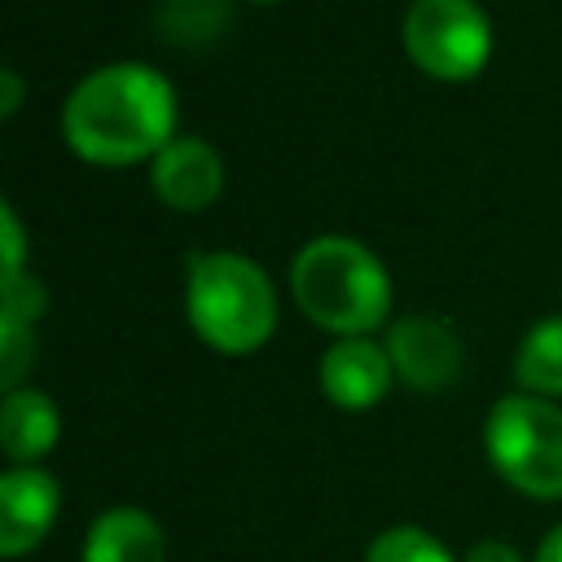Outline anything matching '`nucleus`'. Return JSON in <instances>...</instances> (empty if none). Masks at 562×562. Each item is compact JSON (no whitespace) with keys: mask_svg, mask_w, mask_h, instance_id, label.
Segmentation results:
<instances>
[{"mask_svg":"<svg viewBox=\"0 0 562 562\" xmlns=\"http://www.w3.org/2000/svg\"><path fill=\"white\" fill-rule=\"evenodd\" d=\"M61 140L97 167L154 158L176 140V88L145 61L97 66L61 105Z\"/></svg>","mask_w":562,"mask_h":562,"instance_id":"1","label":"nucleus"},{"mask_svg":"<svg viewBox=\"0 0 562 562\" xmlns=\"http://www.w3.org/2000/svg\"><path fill=\"white\" fill-rule=\"evenodd\" d=\"M290 290L299 312L338 334L364 338L391 312V277L382 259L356 237H312L290 263Z\"/></svg>","mask_w":562,"mask_h":562,"instance_id":"2","label":"nucleus"},{"mask_svg":"<svg viewBox=\"0 0 562 562\" xmlns=\"http://www.w3.org/2000/svg\"><path fill=\"white\" fill-rule=\"evenodd\" d=\"M184 312L193 334L224 356H250L277 329V294L268 272L233 250L189 255Z\"/></svg>","mask_w":562,"mask_h":562,"instance_id":"3","label":"nucleus"},{"mask_svg":"<svg viewBox=\"0 0 562 562\" xmlns=\"http://www.w3.org/2000/svg\"><path fill=\"white\" fill-rule=\"evenodd\" d=\"M483 448L509 487L536 501L562 496V408L558 404L527 391L496 400L483 422Z\"/></svg>","mask_w":562,"mask_h":562,"instance_id":"4","label":"nucleus"},{"mask_svg":"<svg viewBox=\"0 0 562 562\" xmlns=\"http://www.w3.org/2000/svg\"><path fill=\"white\" fill-rule=\"evenodd\" d=\"M404 53L430 79L465 83L492 57V22L479 0H413L404 13Z\"/></svg>","mask_w":562,"mask_h":562,"instance_id":"5","label":"nucleus"},{"mask_svg":"<svg viewBox=\"0 0 562 562\" xmlns=\"http://www.w3.org/2000/svg\"><path fill=\"white\" fill-rule=\"evenodd\" d=\"M149 180H154V193H158L162 206H171L180 215H198V211H206L220 198V189H224V162H220V154L206 140L176 136V140H167L154 154Z\"/></svg>","mask_w":562,"mask_h":562,"instance_id":"6","label":"nucleus"},{"mask_svg":"<svg viewBox=\"0 0 562 562\" xmlns=\"http://www.w3.org/2000/svg\"><path fill=\"white\" fill-rule=\"evenodd\" d=\"M386 356L395 373L417 391H439L461 369V342L457 334L435 316H404L386 334Z\"/></svg>","mask_w":562,"mask_h":562,"instance_id":"7","label":"nucleus"},{"mask_svg":"<svg viewBox=\"0 0 562 562\" xmlns=\"http://www.w3.org/2000/svg\"><path fill=\"white\" fill-rule=\"evenodd\" d=\"M57 518V483L40 465H13L0 479V553H31Z\"/></svg>","mask_w":562,"mask_h":562,"instance_id":"8","label":"nucleus"},{"mask_svg":"<svg viewBox=\"0 0 562 562\" xmlns=\"http://www.w3.org/2000/svg\"><path fill=\"white\" fill-rule=\"evenodd\" d=\"M391 356L386 347H378L373 338H338L325 356H321V391L338 404V408H373L386 386H391Z\"/></svg>","mask_w":562,"mask_h":562,"instance_id":"9","label":"nucleus"},{"mask_svg":"<svg viewBox=\"0 0 562 562\" xmlns=\"http://www.w3.org/2000/svg\"><path fill=\"white\" fill-rule=\"evenodd\" d=\"M83 562H167L162 527L132 505L105 509L83 540Z\"/></svg>","mask_w":562,"mask_h":562,"instance_id":"10","label":"nucleus"},{"mask_svg":"<svg viewBox=\"0 0 562 562\" xmlns=\"http://www.w3.org/2000/svg\"><path fill=\"white\" fill-rule=\"evenodd\" d=\"M0 443L18 465H31L57 443V408L44 391L18 386L0 404Z\"/></svg>","mask_w":562,"mask_h":562,"instance_id":"11","label":"nucleus"},{"mask_svg":"<svg viewBox=\"0 0 562 562\" xmlns=\"http://www.w3.org/2000/svg\"><path fill=\"white\" fill-rule=\"evenodd\" d=\"M514 378L527 395H562V316H544L536 321L514 356Z\"/></svg>","mask_w":562,"mask_h":562,"instance_id":"12","label":"nucleus"},{"mask_svg":"<svg viewBox=\"0 0 562 562\" xmlns=\"http://www.w3.org/2000/svg\"><path fill=\"white\" fill-rule=\"evenodd\" d=\"M364 562H452L448 549L422 527H391L369 544Z\"/></svg>","mask_w":562,"mask_h":562,"instance_id":"13","label":"nucleus"},{"mask_svg":"<svg viewBox=\"0 0 562 562\" xmlns=\"http://www.w3.org/2000/svg\"><path fill=\"white\" fill-rule=\"evenodd\" d=\"M44 316V285L35 277H9L4 281V316L0 325H26L35 329V321Z\"/></svg>","mask_w":562,"mask_h":562,"instance_id":"14","label":"nucleus"},{"mask_svg":"<svg viewBox=\"0 0 562 562\" xmlns=\"http://www.w3.org/2000/svg\"><path fill=\"white\" fill-rule=\"evenodd\" d=\"M31 356H35V329H26V325H0V382L9 391H18Z\"/></svg>","mask_w":562,"mask_h":562,"instance_id":"15","label":"nucleus"},{"mask_svg":"<svg viewBox=\"0 0 562 562\" xmlns=\"http://www.w3.org/2000/svg\"><path fill=\"white\" fill-rule=\"evenodd\" d=\"M0 224H4V281H9V277H22V228L9 202L0 206Z\"/></svg>","mask_w":562,"mask_h":562,"instance_id":"16","label":"nucleus"},{"mask_svg":"<svg viewBox=\"0 0 562 562\" xmlns=\"http://www.w3.org/2000/svg\"><path fill=\"white\" fill-rule=\"evenodd\" d=\"M465 562H522V553L514 544H505V540H479L465 553Z\"/></svg>","mask_w":562,"mask_h":562,"instance_id":"17","label":"nucleus"},{"mask_svg":"<svg viewBox=\"0 0 562 562\" xmlns=\"http://www.w3.org/2000/svg\"><path fill=\"white\" fill-rule=\"evenodd\" d=\"M0 88H4V97H0V119H13L18 105H22V79H18V70H0Z\"/></svg>","mask_w":562,"mask_h":562,"instance_id":"18","label":"nucleus"},{"mask_svg":"<svg viewBox=\"0 0 562 562\" xmlns=\"http://www.w3.org/2000/svg\"><path fill=\"white\" fill-rule=\"evenodd\" d=\"M536 562H562V527H553V531L540 540V549H536Z\"/></svg>","mask_w":562,"mask_h":562,"instance_id":"19","label":"nucleus"},{"mask_svg":"<svg viewBox=\"0 0 562 562\" xmlns=\"http://www.w3.org/2000/svg\"><path fill=\"white\" fill-rule=\"evenodd\" d=\"M255 4H277V0H255Z\"/></svg>","mask_w":562,"mask_h":562,"instance_id":"20","label":"nucleus"}]
</instances>
